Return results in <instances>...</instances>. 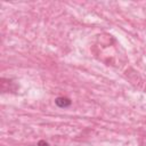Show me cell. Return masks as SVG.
<instances>
[{
  "label": "cell",
  "mask_w": 146,
  "mask_h": 146,
  "mask_svg": "<svg viewBox=\"0 0 146 146\" xmlns=\"http://www.w3.org/2000/svg\"><path fill=\"white\" fill-rule=\"evenodd\" d=\"M55 104L60 108H66V107L71 106L72 100L70 98H67V97H57L55 99Z\"/></svg>",
  "instance_id": "1"
},
{
  "label": "cell",
  "mask_w": 146,
  "mask_h": 146,
  "mask_svg": "<svg viewBox=\"0 0 146 146\" xmlns=\"http://www.w3.org/2000/svg\"><path fill=\"white\" fill-rule=\"evenodd\" d=\"M36 146H49V144H48V141H46L44 139H41V140L38 141Z\"/></svg>",
  "instance_id": "2"
}]
</instances>
